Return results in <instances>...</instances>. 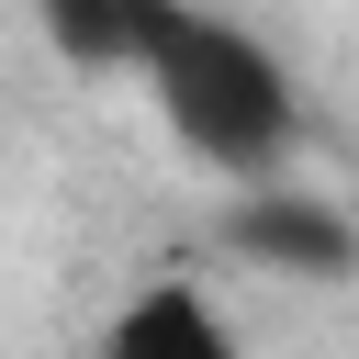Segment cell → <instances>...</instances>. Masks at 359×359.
<instances>
[{"label": "cell", "mask_w": 359, "mask_h": 359, "mask_svg": "<svg viewBox=\"0 0 359 359\" xmlns=\"http://www.w3.org/2000/svg\"><path fill=\"white\" fill-rule=\"evenodd\" d=\"M135 67H146L168 135H180L202 168H224V180H247V191L280 180V157H292V135H303V101H292V67H280L247 22L146 11V56H135Z\"/></svg>", "instance_id": "obj_1"}, {"label": "cell", "mask_w": 359, "mask_h": 359, "mask_svg": "<svg viewBox=\"0 0 359 359\" xmlns=\"http://www.w3.org/2000/svg\"><path fill=\"white\" fill-rule=\"evenodd\" d=\"M224 247H236L247 269H280V280H348V269H359V224H348L337 202L292 191V180H269V191H236V213H224Z\"/></svg>", "instance_id": "obj_2"}, {"label": "cell", "mask_w": 359, "mask_h": 359, "mask_svg": "<svg viewBox=\"0 0 359 359\" xmlns=\"http://www.w3.org/2000/svg\"><path fill=\"white\" fill-rule=\"evenodd\" d=\"M101 359H236V325L213 314L202 280H146V292L101 325Z\"/></svg>", "instance_id": "obj_3"}, {"label": "cell", "mask_w": 359, "mask_h": 359, "mask_svg": "<svg viewBox=\"0 0 359 359\" xmlns=\"http://www.w3.org/2000/svg\"><path fill=\"white\" fill-rule=\"evenodd\" d=\"M45 34H56V56H79V67H135V56H146V11H135V0H56Z\"/></svg>", "instance_id": "obj_4"}]
</instances>
